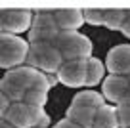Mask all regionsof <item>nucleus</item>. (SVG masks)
I'll list each match as a JSON object with an SVG mask.
<instances>
[{
    "instance_id": "nucleus-1",
    "label": "nucleus",
    "mask_w": 130,
    "mask_h": 128,
    "mask_svg": "<svg viewBox=\"0 0 130 128\" xmlns=\"http://www.w3.org/2000/svg\"><path fill=\"white\" fill-rule=\"evenodd\" d=\"M54 46L59 52L63 61L88 59L92 56V42L88 36L80 35L78 31H59L54 40Z\"/></svg>"
},
{
    "instance_id": "nucleus-2",
    "label": "nucleus",
    "mask_w": 130,
    "mask_h": 128,
    "mask_svg": "<svg viewBox=\"0 0 130 128\" xmlns=\"http://www.w3.org/2000/svg\"><path fill=\"white\" fill-rule=\"evenodd\" d=\"M4 120L13 128H48L50 117L42 107H32L27 103H12L4 115Z\"/></svg>"
},
{
    "instance_id": "nucleus-3",
    "label": "nucleus",
    "mask_w": 130,
    "mask_h": 128,
    "mask_svg": "<svg viewBox=\"0 0 130 128\" xmlns=\"http://www.w3.org/2000/svg\"><path fill=\"white\" fill-rule=\"evenodd\" d=\"M29 42L21 36L0 33V67L10 71V69L21 67L27 59Z\"/></svg>"
},
{
    "instance_id": "nucleus-4",
    "label": "nucleus",
    "mask_w": 130,
    "mask_h": 128,
    "mask_svg": "<svg viewBox=\"0 0 130 128\" xmlns=\"http://www.w3.org/2000/svg\"><path fill=\"white\" fill-rule=\"evenodd\" d=\"M25 61H27L29 67L37 69L44 75H56L57 69L63 63L59 52L56 50L54 44H29Z\"/></svg>"
},
{
    "instance_id": "nucleus-5",
    "label": "nucleus",
    "mask_w": 130,
    "mask_h": 128,
    "mask_svg": "<svg viewBox=\"0 0 130 128\" xmlns=\"http://www.w3.org/2000/svg\"><path fill=\"white\" fill-rule=\"evenodd\" d=\"M2 78L10 80L12 84H15L17 88H21L23 92H29V90H38V92H48V80H46V75L37 69L29 67V65H21V67L10 69L6 71V75Z\"/></svg>"
},
{
    "instance_id": "nucleus-6",
    "label": "nucleus",
    "mask_w": 130,
    "mask_h": 128,
    "mask_svg": "<svg viewBox=\"0 0 130 128\" xmlns=\"http://www.w3.org/2000/svg\"><path fill=\"white\" fill-rule=\"evenodd\" d=\"M0 21H2V33L17 36L19 33H25L31 29L32 12L25 8H2Z\"/></svg>"
},
{
    "instance_id": "nucleus-7",
    "label": "nucleus",
    "mask_w": 130,
    "mask_h": 128,
    "mask_svg": "<svg viewBox=\"0 0 130 128\" xmlns=\"http://www.w3.org/2000/svg\"><path fill=\"white\" fill-rule=\"evenodd\" d=\"M57 82L69 86V88H80L86 80V59L63 61L56 73Z\"/></svg>"
},
{
    "instance_id": "nucleus-8",
    "label": "nucleus",
    "mask_w": 130,
    "mask_h": 128,
    "mask_svg": "<svg viewBox=\"0 0 130 128\" xmlns=\"http://www.w3.org/2000/svg\"><path fill=\"white\" fill-rule=\"evenodd\" d=\"M105 69L109 75L128 76L130 75V44H117L107 52Z\"/></svg>"
},
{
    "instance_id": "nucleus-9",
    "label": "nucleus",
    "mask_w": 130,
    "mask_h": 128,
    "mask_svg": "<svg viewBox=\"0 0 130 128\" xmlns=\"http://www.w3.org/2000/svg\"><path fill=\"white\" fill-rule=\"evenodd\" d=\"M52 17L59 31H78L84 23L82 10L78 8H56L52 10Z\"/></svg>"
},
{
    "instance_id": "nucleus-10",
    "label": "nucleus",
    "mask_w": 130,
    "mask_h": 128,
    "mask_svg": "<svg viewBox=\"0 0 130 128\" xmlns=\"http://www.w3.org/2000/svg\"><path fill=\"white\" fill-rule=\"evenodd\" d=\"M128 86L130 84H128V80H126V76L109 75L107 78H103V82H102V96H103V100L119 105V101H121V98L126 94Z\"/></svg>"
},
{
    "instance_id": "nucleus-11",
    "label": "nucleus",
    "mask_w": 130,
    "mask_h": 128,
    "mask_svg": "<svg viewBox=\"0 0 130 128\" xmlns=\"http://www.w3.org/2000/svg\"><path fill=\"white\" fill-rule=\"evenodd\" d=\"M96 115V109H88V107H78V105H69L65 119L71 120L73 124L80 128H92V120Z\"/></svg>"
},
{
    "instance_id": "nucleus-12",
    "label": "nucleus",
    "mask_w": 130,
    "mask_h": 128,
    "mask_svg": "<svg viewBox=\"0 0 130 128\" xmlns=\"http://www.w3.org/2000/svg\"><path fill=\"white\" fill-rule=\"evenodd\" d=\"M92 128H119L117 122V113H115L113 105H103L96 111L92 120Z\"/></svg>"
},
{
    "instance_id": "nucleus-13",
    "label": "nucleus",
    "mask_w": 130,
    "mask_h": 128,
    "mask_svg": "<svg viewBox=\"0 0 130 128\" xmlns=\"http://www.w3.org/2000/svg\"><path fill=\"white\" fill-rule=\"evenodd\" d=\"M71 105H78V107H88V109H100L105 105V100L100 92H94V90H84V92L75 94Z\"/></svg>"
},
{
    "instance_id": "nucleus-14",
    "label": "nucleus",
    "mask_w": 130,
    "mask_h": 128,
    "mask_svg": "<svg viewBox=\"0 0 130 128\" xmlns=\"http://www.w3.org/2000/svg\"><path fill=\"white\" fill-rule=\"evenodd\" d=\"M103 75H105V65L98 57L90 56L86 59V80H84V84L86 86H96L98 82L103 80Z\"/></svg>"
},
{
    "instance_id": "nucleus-15",
    "label": "nucleus",
    "mask_w": 130,
    "mask_h": 128,
    "mask_svg": "<svg viewBox=\"0 0 130 128\" xmlns=\"http://www.w3.org/2000/svg\"><path fill=\"white\" fill-rule=\"evenodd\" d=\"M126 19V8H103V25L109 31H121Z\"/></svg>"
},
{
    "instance_id": "nucleus-16",
    "label": "nucleus",
    "mask_w": 130,
    "mask_h": 128,
    "mask_svg": "<svg viewBox=\"0 0 130 128\" xmlns=\"http://www.w3.org/2000/svg\"><path fill=\"white\" fill-rule=\"evenodd\" d=\"M0 92L8 98L10 103H23V98H25V92L21 88H17L15 84H12L10 80L6 78H0Z\"/></svg>"
},
{
    "instance_id": "nucleus-17",
    "label": "nucleus",
    "mask_w": 130,
    "mask_h": 128,
    "mask_svg": "<svg viewBox=\"0 0 130 128\" xmlns=\"http://www.w3.org/2000/svg\"><path fill=\"white\" fill-rule=\"evenodd\" d=\"M46 101H48V92H38V90H29V92H25V98H23V103L32 105V107H42V109H44Z\"/></svg>"
},
{
    "instance_id": "nucleus-18",
    "label": "nucleus",
    "mask_w": 130,
    "mask_h": 128,
    "mask_svg": "<svg viewBox=\"0 0 130 128\" xmlns=\"http://www.w3.org/2000/svg\"><path fill=\"white\" fill-rule=\"evenodd\" d=\"M82 17H84V23L100 27V25H103V8H84Z\"/></svg>"
},
{
    "instance_id": "nucleus-19",
    "label": "nucleus",
    "mask_w": 130,
    "mask_h": 128,
    "mask_svg": "<svg viewBox=\"0 0 130 128\" xmlns=\"http://www.w3.org/2000/svg\"><path fill=\"white\" fill-rule=\"evenodd\" d=\"M119 128H130V105H115Z\"/></svg>"
},
{
    "instance_id": "nucleus-20",
    "label": "nucleus",
    "mask_w": 130,
    "mask_h": 128,
    "mask_svg": "<svg viewBox=\"0 0 130 128\" xmlns=\"http://www.w3.org/2000/svg\"><path fill=\"white\" fill-rule=\"evenodd\" d=\"M10 105H12V103L8 101V98L0 92V119H4V115H6V111H8Z\"/></svg>"
},
{
    "instance_id": "nucleus-21",
    "label": "nucleus",
    "mask_w": 130,
    "mask_h": 128,
    "mask_svg": "<svg viewBox=\"0 0 130 128\" xmlns=\"http://www.w3.org/2000/svg\"><path fill=\"white\" fill-rule=\"evenodd\" d=\"M121 33L130 38V10H126V19H124V23H122V27H121Z\"/></svg>"
},
{
    "instance_id": "nucleus-22",
    "label": "nucleus",
    "mask_w": 130,
    "mask_h": 128,
    "mask_svg": "<svg viewBox=\"0 0 130 128\" xmlns=\"http://www.w3.org/2000/svg\"><path fill=\"white\" fill-rule=\"evenodd\" d=\"M52 128H80V126H77V124H73L71 120L63 119V120H59V122H56V126H52Z\"/></svg>"
},
{
    "instance_id": "nucleus-23",
    "label": "nucleus",
    "mask_w": 130,
    "mask_h": 128,
    "mask_svg": "<svg viewBox=\"0 0 130 128\" xmlns=\"http://www.w3.org/2000/svg\"><path fill=\"white\" fill-rule=\"evenodd\" d=\"M119 105H130V86H128V90H126V94H124V96L121 98Z\"/></svg>"
},
{
    "instance_id": "nucleus-24",
    "label": "nucleus",
    "mask_w": 130,
    "mask_h": 128,
    "mask_svg": "<svg viewBox=\"0 0 130 128\" xmlns=\"http://www.w3.org/2000/svg\"><path fill=\"white\" fill-rule=\"evenodd\" d=\"M46 80H48V86H50V88L57 84V78H56V75H46Z\"/></svg>"
},
{
    "instance_id": "nucleus-25",
    "label": "nucleus",
    "mask_w": 130,
    "mask_h": 128,
    "mask_svg": "<svg viewBox=\"0 0 130 128\" xmlns=\"http://www.w3.org/2000/svg\"><path fill=\"white\" fill-rule=\"evenodd\" d=\"M0 128H13V126H12L10 122H6L4 119H0Z\"/></svg>"
},
{
    "instance_id": "nucleus-26",
    "label": "nucleus",
    "mask_w": 130,
    "mask_h": 128,
    "mask_svg": "<svg viewBox=\"0 0 130 128\" xmlns=\"http://www.w3.org/2000/svg\"><path fill=\"white\" fill-rule=\"evenodd\" d=\"M126 80H128V84H130V75H128V76H126Z\"/></svg>"
},
{
    "instance_id": "nucleus-27",
    "label": "nucleus",
    "mask_w": 130,
    "mask_h": 128,
    "mask_svg": "<svg viewBox=\"0 0 130 128\" xmlns=\"http://www.w3.org/2000/svg\"><path fill=\"white\" fill-rule=\"evenodd\" d=\"M0 33H2V21H0Z\"/></svg>"
}]
</instances>
